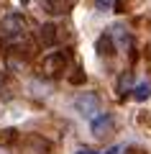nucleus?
Here are the masks:
<instances>
[{
	"mask_svg": "<svg viewBox=\"0 0 151 154\" xmlns=\"http://www.w3.org/2000/svg\"><path fill=\"white\" fill-rule=\"evenodd\" d=\"M74 154H97V152H92V149H77Z\"/></svg>",
	"mask_w": 151,
	"mask_h": 154,
	"instance_id": "9b49d317",
	"label": "nucleus"
},
{
	"mask_svg": "<svg viewBox=\"0 0 151 154\" xmlns=\"http://www.w3.org/2000/svg\"><path fill=\"white\" fill-rule=\"evenodd\" d=\"M26 28H28V21L21 13H8V16L0 21V31H3V36H5V41L11 46L21 44L23 38H26Z\"/></svg>",
	"mask_w": 151,
	"mask_h": 154,
	"instance_id": "f257e3e1",
	"label": "nucleus"
},
{
	"mask_svg": "<svg viewBox=\"0 0 151 154\" xmlns=\"http://www.w3.org/2000/svg\"><path fill=\"white\" fill-rule=\"evenodd\" d=\"M90 126H92V134H95V136H105V134L113 128V116L110 113H97Z\"/></svg>",
	"mask_w": 151,
	"mask_h": 154,
	"instance_id": "20e7f679",
	"label": "nucleus"
},
{
	"mask_svg": "<svg viewBox=\"0 0 151 154\" xmlns=\"http://www.w3.org/2000/svg\"><path fill=\"white\" fill-rule=\"evenodd\" d=\"M131 85V72H125L123 77H120V82H118V90H125Z\"/></svg>",
	"mask_w": 151,
	"mask_h": 154,
	"instance_id": "9d476101",
	"label": "nucleus"
},
{
	"mask_svg": "<svg viewBox=\"0 0 151 154\" xmlns=\"http://www.w3.org/2000/svg\"><path fill=\"white\" fill-rule=\"evenodd\" d=\"M38 38H41V44H44V46H54V44H56V38H59V28H56L54 23H46V26H41Z\"/></svg>",
	"mask_w": 151,
	"mask_h": 154,
	"instance_id": "39448f33",
	"label": "nucleus"
},
{
	"mask_svg": "<svg viewBox=\"0 0 151 154\" xmlns=\"http://www.w3.org/2000/svg\"><path fill=\"white\" fill-rule=\"evenodd\" d=\"M41 8L46 13H51V16H59V13H67L69 3L67 0H41Z\"/></svg>",
	"mask_w": 151,
	"mask_h": 154,
	"instance_id": "423d86ee",
	"label": "nucleus"
},
{
	"mask_svg": "<svg viewBox=\"0 0 151 154\" xmlns=\"http://www.w3.org/2000/svg\"><path fill=\"white\" fill-rule=\"evenodd\" d=\"M131 93H133V100H138V103H143V100H149V98H151V88H149L146 82L136 85V88L131 90Z\"/></svg>",
	"mask_w": 151,
	"mask_h": 154,
	"instance_id": "6e6552de",
	"label": "nucleus"
},
{
	"mask_svg": "<svg viewBox=\"0 0 151 154\" xmlns=\"http://www.w3.org/2000/svg\"><path fill=\"white\" fill-rule=\"evenodd\" d=\"M95 5H97V11H110L113 8V0H95Z\"/></svg>",
	"mask_w": 151,
	"mask_h": 154,
	"instance_id": "1a4fd4ad",
	"label": "nucleus"
},
{
	"mask_svg": "<svg viewBox=\"0 0 151 154\" xmlns=\"http://www.w3.org/2000/svg\"><path fill=\"white\" fill-rule=\"evenodd\" d=\"M113 51H115L113 36H110V33H103V36L97 38V54H100V57H110Z\"/></svg>",
	"mask_w": 151,
	"mask_h": 154,
	"instance_id": "0eeeda50",
	"label": "nucleus"
},
{
	"mask_svg": "<svg viewBox=\"0 0 151 154\" xmlns=\"http://www.w3.org/2000/svg\"><path fill=\"white\" fill-rule=\"evenodd\" d=\"M67 64H69V54H67V49H62V51H51V54L44 57V62H41V72H44L46 77H59V75H64Z\"/></svg>",
	"mask_w": 151,
	"mask_h": 154,
	"instance_id": "f03ea898",
	"label": "nucleus"
},
{
	"mask_svg": "<svg viewBox=\"0 0 151 154\" xmlns=\"http://www.w3.org/2000/svg\"><path fill=\"white\" fill-rule=\"evenodd\" d=\"M105 154H120V146H110V149H108Z\"/></svg>",
	"mask_w": 151,
	"mask_h": 154,
	"instance_id": "f8f14e48",
	"label": "nucleus"
},
{
	"mask_svg": "<svg viewBox=\"0 0 151 154\" xmlns=\"http://www.w3.org/2000/svg\"><path fill=\"white\" fill-rule=\"evenodd\" d=\"M74 110L82 116V118H95L97 110H100V98H97L95 93H82L74 98Z\"/></svg>",
	"mask_w": 151,
	"mask_h": 154,
	"instance_id": "7ed1b4c3",
	"label": "nucleus"
}]
</instances>
